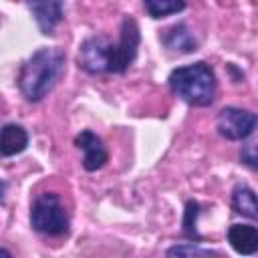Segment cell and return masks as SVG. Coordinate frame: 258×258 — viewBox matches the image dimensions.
Segmentation results:
<instances>
[{
	"mask_svg": "<svg viewBox=\"0 0 258 258\" xmlns=\"http://www.w3.org/2000/svg\"><path fill=\"white\" fill-rule=\"evenodd\" d=\"M232 206L238 214L244 218L256 220L258 222V196L248 187V185H236L232 191Z\"/></svg>",
	"mask_w": 258,
	"mask_h": 258,
	"instance_id": "8fae6325",
	"label": "cell"
},
{
	"mask_svg": "<svg viewBox=\"0 0 258 258\" xmlns=\"http://www.w3.org/2000/svg\"><path fill=\"white\" fill-rule=\"evenodd\" d=\"M198 204L196 202H187L185 206V214H183V232L189 238H200L198 230H196V218H198Z\"/></svg>",
	"mask_w": 258,
	"mask_h": 258,
	"instance_id": "4fadbf2b",
	"label": "cell"
},
{
	"mask_svg": "<svg viewBox=\"0 0 258 258\" xmlns=\"http://www.w3.org/2000/svg\"><path fill=\"white\" fill-rule=\"evenodd\" d=\"M228 242L230 246L244 256L258 252V228L248 224H234L228 230Z\"/></svg>",
	"mask_w": 258,
	"mask_h": 258,
	"instance_id": "ba28073f",
	"label": "cell"
},
{
	"mask_svg": "<svg viewBox=\"0 0 258 258\" xmlns=\"http://www.w3.org/2000/svg\"><path fill=\"white\" fill-rule=\"evenodd\" d=\"M75 145L79 149L85 151V157H83V167L87 171H97L101 169L107 159H109V153L101 141L99 135H95L93 131H81L77 137H75Z\"/></svg>",
	"mask_w": 258,
	"mask_h": 258,
	"instance_id": "52a82bcc",
	"label": "cell"
},
{
	"mask_svg": "<svg viewBox=\"0 0 258 258\" xmlns=\"http://www.w3.org/2000/svg\"><path fill=\"white\" fill-rule=\"evenodd\" d=\"M139 26L133 18L125 16L121 22V34L119 40L113 42L107 36H89L81 42L77 62L83 71L91 75H101V73H125L139 48Z\"/></svg>",
	"mask_w": 258,
	"mask_h": 258,
	"instance_id": "6da1fadb",
	"label": "cell"
},
{
	"mask_svg": "<svg viewBox=\"0 0 258 258\" xmlns=\"http://www.w3.org/2000/svg\"><path fill=\"white\" fill-rule=\"evenodd\" d=\"M216 127L222 137H226L230 141H242L258 129V115L248 109L226 107L220 111V115L216 119Z\"/></svg>",
	"mask_w": 258,
	"mask_h": 258,
	"instance_id": "5b68a950",
	"label": "cell"
},
{
	"mask_svg": "<svg viewBox=\"0 0 258 258\" xmlns=\"http://www.w3.org/2000/svg\"><path fill=\"white\" fill-rule=\"evenodd\" d=\"M28 145V133L24 131V127L16 125V123H6L2 127V137H0V151L4 157L22 153Z\"/></svg>",
	"mask_w": 258,
	"mask_h": 258,
	"instance_id": "9c48e42d",
	"label": "cell"
},
{
	"mask_svg": "<svg viewBox=\"0 0 258 258\" xmlns=\"http://www.w3.org/2000/svg\"><path fill=\"white\" fill-rule=\"evenodd\" d=\"M240 159H242L246 165H250L252 169H258V143L246 145V147L242 149V153H240Z\"/></svg>",
	"mask_w": 258,
	"mask_h": 258,
	"instance_id": "9a60e30c",
	"label": "cell"
},
{
	"mask_svg": "<svg viewBox=\"0 0 258 258\" xmlns=\"http://www.w3.org/2000/svg\"><path fill=\"white\" fill-rule=\"evenodd\" d=\"M169 89L181 101L194 107H208L216 97V77L210 64L194 62L177 67L169 75Z\"/></svg>",
	"mask_w": 258,
	"mask_h": 258,
	"instance_id": "3957f363",
	"label": "cell"
},
{
	"mask_svg": "<svg viewBox=\"0 0 258 258\" xmlns=\"http://www.w3.org/2000/svg\"><path fill=\"white\" fill-rule=\"evenodd\" d=\"M42 34H52L64 14V0H26Z\"/></svg>",
	"mask_w": 258,
	"mask_h": 258,
	"instance_id": "8992f818",
	"label": "cell"
},
{
	"mask_svg": "<svg viewBox=\"0 0 258 258\" xmlns=\"http://www.w3.org/2000/svg\"><path fill=\"white\" fill-rule=\"evenodd\" d=\"M143 6L151 18L169 16L185 8V0H143Z\"/></svg>",
	"mask_w": 258,
	"mask_h": 258,
	"instance_id": "7c38bea8",
	"label": "cell"
},
{
	"mask_svg": "<svg viewBox=\"0 0 258 258\" xmlns=\"http://www.w3.org/2000/svg\"><path fill=\"white\" fill-rule=\"evenodd\" d=\"M30 226L44 236H64L69 232V216L56 194L44 191L32 202Z\"/></svg>",
	"mask_w": 258,
	"mask_h": 258,
	"instance_id": "277c9868",
	"label": "cell"
},
{
	"mask_svg": "<svg viewBox=\"0 0 258 258\" xmlns=\"http://www.w3.org/2000/svg\"><path fill=\"white\" fill-rule=\"evenodd\" d=\"M64 60L67 58L60 48L44 46L32 52V56H28L18 75V89L24 95V99L30 103L42 101L62 75Z\"/></svg>",
	"mask_w": 258,
	"mask_h": 258,
	"instance_id": "7a4b0ae2",
	"label": "cell"
},
{
	"mask_svg": "<svg viewBox=\"0 0 258 258\" xmlns=\"http://www.w3.org/2000/svg\"><path fill=\"white\" fill-rule=\"evenodd\" d=\"M161 42L165 44V48H169L173 52H191L198 46L194 34L189 32V28L185 24H175V26L167 28L161 36Z\"/></svg>",
	"mask_w": 258,
	"mask_h": 258,
	"instance_id": "30bf717a",
	"label": "cell"
},
{
	"mask_svg": "<svg viewBox=\"0 0 258 258\" xmlns=\"http://www.w3.org/2000/svg\"><path fill=\"white\" fill-rule=\"evenodd\" d=\"M167 254H169V256H183V254L210 256V254H216V252H214V250H208V248H200V246H196V244L187 242V244H177V246L169 248V250H167Z\"/></svg>",
	"mask_w": 258,
	"mask_h": 258,
	"instance_id": "5bb4252c",
	"label": "cell"
}]
</instances>
